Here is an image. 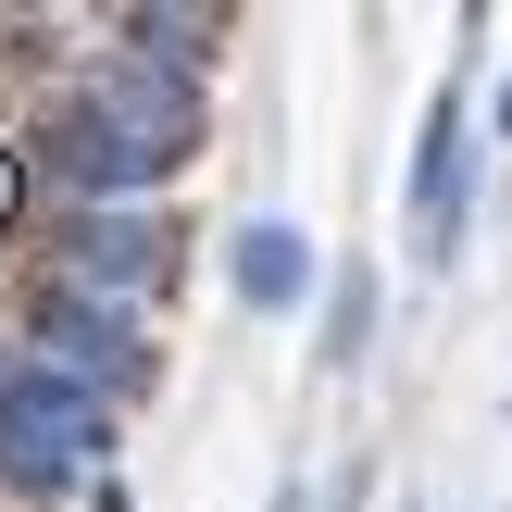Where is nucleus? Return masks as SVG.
Listing matches in <instances>:
<instances>
[{
  "label": "nucleus",
  "mask_w": 512,
  "mask_h": 512,
  "mask_svg": "<svg viewBox=\"0 0 512 512\" xmlns=\"http://www.w3.org/2000/svg\"><path fill=\"white\" fill-rule=\"evenodd\" d=\"M113 450V413H100L88 388H63L50 363H25V375H0V488H38V500H63L75 475Z\"/></svg>",
  "instance_id": "nucleus-1"
},
{
  "label": "nucleus",
  "mask_w": 512,
  "mask_h": 512,
  "mask_svg": "<svg viewBox=\"0 0 512 512\" xmlns=\"http://www.w3.org/2000/svg\"><path fill=\"white\" fill-rule=\"evenodd\" d=\"M38 363L63 375V388H88V400H138L150 388L138 313H125V300H88V288H50L38 300Z\"/></svg>",
  "instance_id": "nucleus-2"
},
{
  "label": "nucleus",
  "mask_w": 512,
  "mask_h": 512,
  "mask_svg": "<svg viewBox=\"0 0 512 512\" xmlns=\"http://www.w3.org/2000/svg\"><path fill=\"white\" fill-rule=\"evenodd\" d=\"M75 113H88L100 138H125L150 175H175V163L200 150V75H175V63H138V50H125V63L100 75V88L75 100Z\"/></svg>",
  "instance_id": "nucleus-3"
},
{
  "label": "nucleus",
  "mask_w": 512,
  "mask_h": 512,
  "mask_svg": "<svg viewBox=\"0 0 512 512\" xmlns=\"http://www.w3.org/2000/svg\"><path fill=\"white\" fill-rule=\"evenodd\" d=\"M163 275H175V213H138V200H88V213H63V288L150 300Z\"/></svg>",
  "instance_id": "nucleus-4"
},
{
  "label": "nucleus",
  "mask_w": 512,
  "mask_h": 512,
  "mask_svg": "<svg viewBox=\"0 0 512 512\" xmlns=\"http://www.w3.org/2000/svg\"><path fill=\"white\" fill-rule=\"evenodd\" d=\"M463 200H475V125H463V88H450L438 113H425V150H413V250L425 263H450Z\"/></svg>",
  "instance_id": "nucleus-5"
},
{
  "label": "nucleus",
  "mask_w": 512,
  "mask_h": 512,
  "mask_svg": "<svg viewBox=\"0 0 512 512\" xmlns=\"http://www.w3.org/2000/svg\"><path fill=\"white\" fill-rule=\"evenodd\" d=\"M225 275H238L250 313H300V300H313V238H300L288 213H250L238 238H225Z\"/></svg>",
  "instance_id": "nucleus-6"
},
{
  "label": "nucleus",
  "mask_w": 512,
  "mask_h": 512,
  "mask_svg": "<svg viewBox=\"0 0 512 512\" xmlns=\"http://www.w3.org/2000/svg\"><path fill=\"white\" fill-rule=\"evenodd\" d=\"M500 138H512V75H500Z\"/></svg>",
  "instance_id": "nucleus-7"
}]
</instances>
